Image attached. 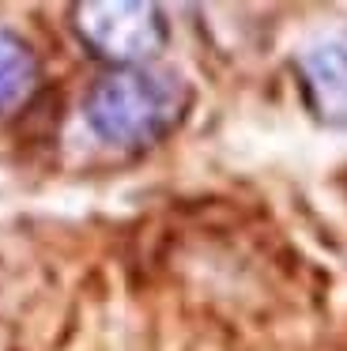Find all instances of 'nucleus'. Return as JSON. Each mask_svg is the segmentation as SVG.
<instances>
[{
	"label": "nucleus",
	"instance_id": "f257e3e1",
	"mask_svg": "<svg viewBox=\"0 0 347 351\" xmlns=\"http://www.w3.org/2000/svg\"><path fill=\"white\" fill-rule=\"evenodd\" d=\"M189 91L178 76L151 69H117L87 95V125L113 147H143L163 140L185 117Z\"/></svg>",
	"mask_w": 347,
	"mask_h": 351
},
{
	"label": "nucleus",
	"instance_id": "20e7f679",
	"mask_svg": "<svg viewBox=\"0 0 347 351\" xmlns=\"http://www.w3.org/2000/svg\"><path fill=\"white\" fill-rule=\"evenodd\" d=\"M34 87V53L27 42L0 31V114L19 106Z\"/></svg>",
	"mask_w": 347,
	"mask_h": 351
},
{
	"label": "nucleus",
	"instance_id": "7ed1b4c3",
	"mask_svg": "<svg viewBox=\"0 0 347 351\" xmlns=\"http://www.w3.org/2000/svg\"><path fill=\"white\" fill-rule=\"evenodd\" d=\"M306 102L321 121L347 125V34L317 42L298 61Z\"/></svg>",
	"mask_w": 347,
	"mask_h": 351
},
{
	"label": "nucleus",
	"instance_id": "f03ea898",
	"mask_svg": "<svg viewBox=\"0 0 347 351\" xmlns=\"http://www.w3.org/2000/svg\"><path fill=\"white\" fill-rule=\"evenodd\" d=\"M75 34L83 38V46L91 53L117 61L125 69H136L140 61H147L151 53H158L166 42V16L155 4H140V0H91L72 12Z\"/></svg>",
	"mask_w": 347,
	"mask_h": 351
}]
</instances>
